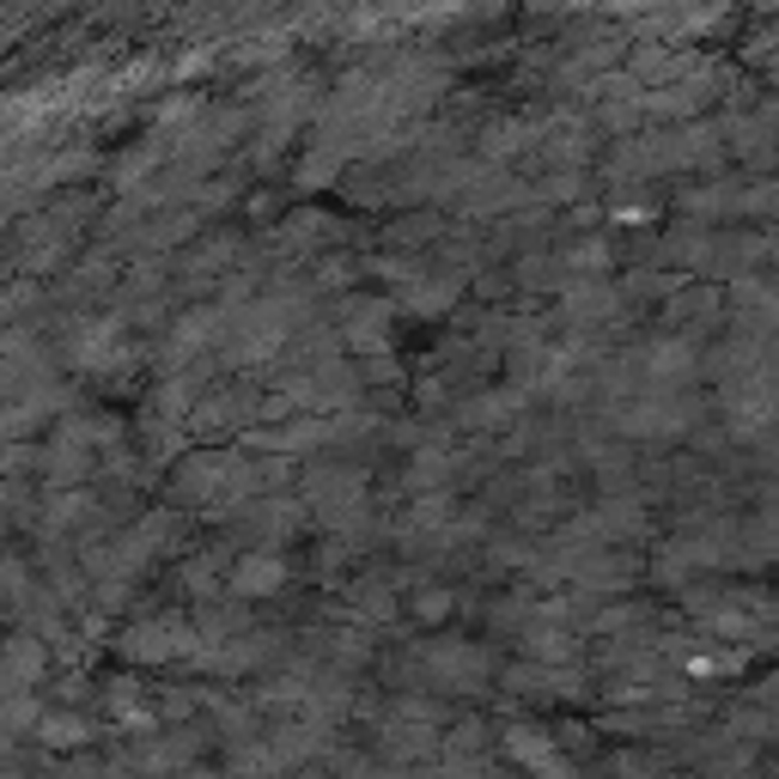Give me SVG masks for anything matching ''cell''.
Returning <instances> with one entry per match:
<instances>
[{
	"instance_id": "1",
	"label": "cell",
	"mask_w": 779,
	"mask_h": 779,
	"mask_svg": "<svg viewBox=\"0 0 779 779\" xmlns=\"http://www.w3.org/2000/svg\"><path fill=\"white\" fill-rule=\"evenodd\" d=\"M232 585H238V597H275L287 585V561L280 554H244L232 566Z\"/></svg>"
},
{
	"instance_id": "2",
	"label": "cell",
	"mask_w": 779,
	"mask_h": 779,
	"mask_svg": "<svg viewBox=\"0 0 779 779\" xmlns=\"http://www.w3.org/2000/svg\"><path fill=\"white\" fill-rule=\"evenodd\" d=\"M128 652L135 658H177V652H189V633L177 628V621H152V628H140L135 640H128Z\"/></svg>"
},
{
	"instance_id": "3",
	"label": "cell",
	"mask_w": 779,
	"mask_h": 779,
	"mask_svg": "<svg viewBox=\"0 0 779 779\" xmlns=\"http://www.w3.org/2000/svg\"><path fill=\"white\" fill-rule=\"evenodd\" d=\"M38 730H43V743H55V749H74V743L86 737V725H79L74 713H43Z\"/></svg>"
},
{
	"instance_id": "4",
	"label": "cell",
	"mask_w": 779,
	"mask_h": 779,
	"mask_svg": "<svg viewBox=\"0 0 779 779\" xmlns=\"http://www.w3.org/2000/svg\"><path fill=\"white\" fill-rule=\"evenodd\" d=\"M445 609H451V597H445V591H427V597H420V616H445Z\"/></svg>"
}]
</instances>
